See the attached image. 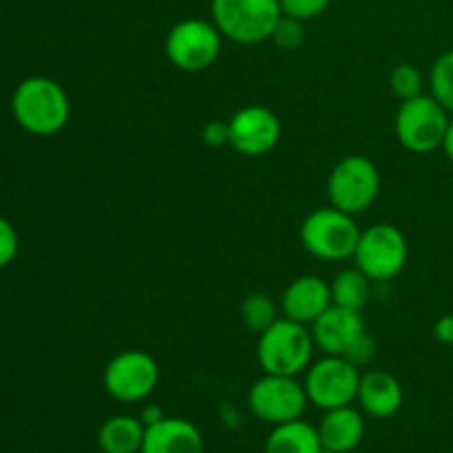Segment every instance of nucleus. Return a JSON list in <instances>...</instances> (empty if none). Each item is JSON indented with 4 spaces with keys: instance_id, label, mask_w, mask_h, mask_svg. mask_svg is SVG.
I'll return each mask as SVG.
<instances>
[{
    "instance_id": "f257e3e1",
    "label": "nucleus",
    "mask_w": 453,
    "mask_h": 453,
    "mask_svg": "<svg viewBox=\"0 0 453 453\" xmlns=\"http://www.w3.org/2000/svg\"><path fill=\"white\" fill-rule=\"evenodd\" d=\"M12 111L16 122L31 135L49 137L66 127L71 115V102L65 88L51 78L22 80L12 97Z\"/></svg>"
},
{
    "instance_id": "7c9ffc66",
    "label": "nucleus",
    "mask_w": 453,
    "mask_h": 453,
    "mask_svg": "<svg viewBox=\"0 0 453 453\" xmlns=\"http://www.w3.org/2000/svg\"><path fill=\"white\" fill-rule=\"evenodd\" d=\"M321 453H334V451H330V449H326V447H323Z\"/></svg>"
},
{
    "instance_id": "9d476101",
    "label": "nucleus",
    "mask_w": 453,
    "mask_h": 453,
    "mask_svg": "<svg viewBox=\"0 0 453 453\" xmlns=\"http://www.w3.org/2000/svg\"><path fill=\"white\" fill-rule=\"evenodd\" d=\"M361 372L348 358L323 357L312 363L305 372V394L319 410H336V407L352 405L357 401Z\"/></svg>"
},
{
    "instance_id": "4468645a",
    "label": "nucleus",
    "mask_w": 453,
    "mask_h": 453,
    "mask_svg": "<svg viewBox=\"0 0 453 453\" xmlns=\"http://www.w3.org/2000/svg\"><path fill=\"white\" fill-rule=\"evenodd\" d=\"M332 308V290L326 279L317 274H303L286 288L281 296V312L303 326H312L321 314Z\"/></svg>"
},
{
    "instance_id": "423d86ee",
    "label": "nucleus",
    "mask_w": 453,
    "mask_h": 453,
    "mask_svg": "<svg viewBox=\"0 0 453 453\" xmlns=\"http://www.w3.org/2000/svg\"><path fill=\"white\" fill-rule=\"evenodd\" d=\"M451 113L434 96H418L401 102L396 113V137L411 153H434L442 146Z\"/></svg>"
},
{
    "instance_id": "c756f323",
    "label": "nucleus",
    "mask_w": 453,
    "mask_h": 453,
    "mask_svg": "<svg viewBox=\"0 0 453 453\" xmlns=\"http://www.w3.org/2000/svg\"><path fill=\"white\" fill-rule=\"evenodd\" d=\"M441 149L445 150L447 157H449L451 162H453V115H451V119H449V127H447L445 140H442V146H441Z\"/></svg>"
},
{
    "instance_id": "393cba45",
    "label": "nucleus",
    "mask_w": 453,
    "mask_h": 453,
    "mask_svg": "<svg viewBox=\"0 0 453 453\" xmlns=\"http://www.w3.org/2000/svg\"><path fill=\"white\" fill-rule=\"evenodd\" d=\"M279 3H281L283 16H290L305 22L321 16V13L330 7L332 0H279Z\"/></svg>"
},
{
    "instance_id": "9b49d317",
    "label": "nucleus",
    "mask_w": 453,
    "mask_h": 453,
    "mask_svg": "<svg viewBox=\"0 0 453 453\" xmlns=\"http://www.w3.org/2000/svg\"><path fill=\"white\" fill-rule=\"evenodd\" d=\"M308 394L296 376L265 374L257 380L248 394V405L257 418L270 425L299 420L308 407Z\"/></svg>"
},
{
    "instance_id": "1a4fd4ad",
    "label": "nucleus",
    "mask_w": 453,
    "mask_h": 453,
    "mask_svg": "<svg viewBox=\"0 0 453 453\" xmlns=\"http://www.w3.org/2000/svg\"><path fill=\"white\" fill-rule=\"evenodd\" d=\"M410 246L401 228L392 224H374L363 230L354 261L372 281H389L407 265Z\"/></svg>"
},
{
    "instance_id": "4be33fe9",
    "label": "nucleus",
    "mask_w": 453,
    "mask_h": 453,
    "mask_svg": "<svg viewBox=\"0 0 453 453\" xmlns=\"http://www.w3.org/2000/svg\"><path fill=\"white\" fill-rule=\"evenodd\" d=\"M429 87H432V96L453 115V49L434 62Z\"/></svg>"
},
{
    "instance_id": "f3484780",
    "label": "nucleus",
    "mask_w": 453,
    "mask_h": 453,
    "mask_svg": "<svg viewBox=\"0 0 453 453\" xmlns=\"http://www.w3.org/2000/svg\"><path fill=\"white\" fill-rule=\"evenodd\" d=\"M403 385L388 372H367L361 374L357 401L361 410L372 418H392L403 407Z\"/></svg>"
},
{
    "instance_id": "7ed1b4c3",
    "label": "nucleus",
    "mask_w": 453,
    "mask_h": 453,
    "mask_svg": "<svg viewBox=\"0 0 453 453\" xmlns=\"http://www.w3.org/2000/svg\"><path fill=\"white\" fill-rule=\"evenodd\" d=\"M211 13L221 35L237 44L270 40L283 16L279 0H211Z\"/></svg>"
},
{
    "instance_id": "6ab92c4d",
    "label": "nucleus",
    "mask_w": 453,
    "mask_h": 453,
    "mask_svg": "<svg viewBox=\"0 0 453 453\" xmlns=\"http://www.w3.org/2000/svg\"><path fill=\"white\" fill-rule=\"evenodd\" d=\"M323 445L319 429L305 420L274 425L265 441L264 453H321Z\"/></svg>"
},
{
    "instance_id": "5701e85b",
    "label": "nucleus",
    "mask_w": 453,
    "mask_h": 453,
    "mask_svg": "<svg viewBox=\"0 0 453 453\" xmlns=\"http://www.w3.org/2000/svg\"><path fill=\"white\" fill-rule=\"evenodd\" d=\"M389 88H392V93L401 102H407L411 100V97L423 96V88H425L423 71H420L416 65H410V62L396 65L392 73H389Z\"/></svg>"
},
{
    "instance_id": "c85d7f7f",
    "label": "nucleus",
    "mask_w": 453,
    "mask_h": 453,
    "mask_svg": "<svg viewBox=\"0 0 453 453\" xmlns=\"http://www.w3.org/2000/svg\"><path fill=\"white\" fill-rule=\"evenodd\" d=\"M162 418H166V416H164L162 410H159V407H155V405L144 407V411H142V416H140V420L144 423V427H150V425L159 423Z\"/></svg>"
},
{
    "instance_id": "20e7f679",
    "label": "nucleus",
    "mask_w": 453,
    "mask_h": 453,
    "mask_svg": "<svg viewBox=\"0 0 453 453\" xmlns=\"http://www.w3.org/2000/svg\"><path fill=\"white\" fill-rule=\"evenodd\" d=\"M312 336L326 357L348 358L354 365H363L374 354V341L367 332L363 314L339 305H332L312 323Z\"/></svg>"
},
{
    "instance_id": "a211bd4d",
    "label": "nucleus",
    "mask_w": 453,
    "mask_h": 453,
    "mask_svg": "<svg viewBox=\"0 0 453 453\" xmlns=\"http://www.w3.org/2000/svg\"><path fill=\"white\" fill-rule=\"evenodd\" d=\"M146 427L140 418L128 414L113 416L97 432V447L104 453H140Z\"/></svg>"
},
{
    "instance_id": "2f4dec72",
    "label": "nucleus",
    "mask_w": 453,
    "mask_h": 453,
    "mask_svg": "<svg viewBox=\"0 0 453 453\" xmlns=\"http://www.w3.org/2000/svg\"><path fill=\"white\" fill-rule=\"evenodd\" d=\"M97 453H104V451H97Z\"/></svg>"
},
{
    "instance_id": "cd10ccee",
    "label": "nucleus",
    "mask_w": 453,
    "mask_h": 453,
    "mask_svg": "<svg viewBox=\"0 0 453 453\" xmlns=\"http://www.w3.org/2000/svg\"><path fill=\"white\" fill-rule=\"evenodd\" d=\"M434 339L442 345H453V314H445L434 323Z\"/></svg>"
},
{
    "instance_id": "0eeeda50",
    "label": "nucleus",
    "mask_w": 453,
    "mask_h": 453,
    "mask_svg": "<svg viewBox=\"0 0 453 453\" xmlns=\"http://www.w3.org/2000/svg\"><path fill=\"white\" fill-rule=\"evenodd\" d=\"M221 40L224 35L212 20L186 18L168 31L164 51L175 69L186 73H202L211 69L219 58Z\"/></svg>"
},
{
    "instance_id": "ddd939ff",
    "label": "nucleus",
    "mask_w": 453,
    "mask_h": 453,
    "mask_svg": "<svg viewBox=\"0 0 453 453\" xmlns=\"http://www.w3.org/2000/svg\"><path fill=\"white\" fill-rule=\"evenodd\" d=\"M230 146L246 157L270 153L281 140V119L259 104L243 106L228 119Z\"/></svg>"
},
{
    "instance_id": "bb28decb",
    "label": "nucleus",
    "mask_w": 453,
    "mask_h": 453,
    "mask_svg": "<svg viewBox=\"0 0 453 453\" xmlns=\"http://www.w3.org/2000/svg\"><path fill=\"white\" fill-rule=\"evenodd\" d=\"M202 140L203 144L215 146V149L230 144L228 122H224V119H212V122H208L202 131Z\"/></svg>"
},
{
    "instance_id": "b1692460",
    "label": "nucleus",
    "mask_w": 453,
    "mask_h": 453,
    "mask_svg": "<svg viewBox=\"0 0 453 453\" xmlns=\"http://www.w3.org/2000/svg\"><path fill=\"white\" fill-rule=\"evenodd\" d=\"M303 22L296 20V18H290V16H281L279 18L277 27H274L273 35H270V40H273L277 47L286 49V51H292V49H299L301 42H303Z\"/></svg>"
},
{
    "instance_id": "dca6fc26",
    "label": "nucleus",
    "mask_w": 453,
    "mask_h": 453,
    "mask_svg": "<svg viewBox=\"0 0 453 453\" xmlns=\"http://www.w3.org/2000/svg\"><path fill=\"white\" fill-rule=\"evenodd\" d=\"M319 438L326 449L334 453H349L365 438V418L352 405L327 410L319 423Z\"/></svg>"
},
{
    "instance_id": "39448f33",
    "label": "nucleus",
    "mask_w": 453,
    "mask_h": 453,
    "mask_svg": "<svg viewBox=\"0 0 453 453\" xmlns=\"http://www.w3.org/2000/svg\"><path fill=\"white\" fill-rule=\"evenodd\" d=\"M358 239H361V230L354 221V215H348L334 206L310 212L301 224L303 248L323 261L352 259Z\"/></svg>"
},
{
    "instance_id": "412c9836",
    "label": "nucleus",
    "mask_w": 453,
    "mask_h": 453,
    "mask_svg": "<svg viewBox=\"0 0 453 453\" xmlns=\"http://www.w3.org/2000/svg\"><path fill=\"white\" fill-rule=\"evenodd\" d=\"M279 308L277 301L273 299L270 295H250L246 301L242 303V319L250 330L255 332H265L274 321H279Z\"/></svg>"
},
{
    "instance_id": "a878e982",
    "label": "nucleus",
    "mask_w": 453,
    "mask_h": 453,
    "mask_svg": "<svg viewBox=\"0 0 453 453\" xmlns=\"http://www.w3.org/2000/svg\"><path fill=\"white\" fill-rule=\"evenodd\" d=\"M18 255V233L12 221L0 215V270L7 268Z\"/></svg>"
},
{
    "instance_id": "f8f14e48",
    "label": "nucleus",
    "mask_w": 453,
    "mask_h": 453,
    "mask_svg": "<svg viewBox=\"0 0 453 453\" xmlns=\"http://www.w3.org/2000/svg\"><path fill=\"white\" fill-rule=\"evenodd\" d=\"M159 385V365L142 349L119 352L104 367V389L122 403L146 401Z\"/></svg>"
},
{
    "instance_id": "f03ea898",
    "label": "nucleus",
    "mask_w": 453,
    "mask_h": 453,
    "mask_svg": "<svg viewBox=\"0 0 453 453\" xmlns=\"http://www.w3.org/2000/svg\"><path fill=\"white\" fill-rule=\"evenodd\" d=\"M314 343L312 330L292 319L281 317L259 334L257 358L265 374L299 376L312 365Z\"/></svg>"
},
{
    "instance_id": "2eb2a0df",
    "label": "nucleus",
    "mask_w": 453,
    "mask_h": 453,
    "mask_svg": "<svg viewBox=\"0 0 453 453\" xmlns=\"http://www.w3.org/2000/svg\"><path fill=\"white\" fill-rule=\"evenodd\" d=\"M140 453H203V438L188 420L162 418L146 427Z\"/></svg>"
},
{
    "instance_id": "6e6552de",
    "label": "nucleus",
    "mask_w": 453,
    "mask_h": 453,
    "mask_svg": "<svg viewBox=\"0 0 453 453\" xmlns=\"http://www.w3.org/2000/svg\"><path fill=\"white\" fill-rule=\"evenodd\" d=\"M380 190V173L372 159L348 155L332 168L327 177L330 203L348 215H361L376 202Z\"/></svg>"
},
{
    "instance_id": "aec40b11",
    "label": "nucleus",
    "mask_w": 453,
    "mask_h": 453,
    "mask_svg": "<svg viewBox=\"0 0 453 453\" xmlns=\"http://www.w3.org/2000/svg\"><path fill=\"white\" fill-rule=\"evenodd\" d=\"M332 290V305L339 308L354 310V312H363L365 305L370 303L372 296V279L367 277L363 270L348 268L341 270L330 283Z\"/></svg>"
}]
</instances>
